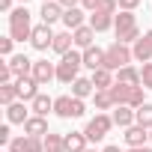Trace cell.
Wrapping results in <instances>:
<instances>
[{"instance_id":"cell-46","label":"cell","mask_w":152,"mask_h":152,"mask_svg":"<svg viewBox=\"0 0 152 152\" xmlns=\"http://www.w3.org/2000/svg\"><path fill=\"white\" fill-rule=\"evenodd\" d=\"M42 3H54V0H42Z\"/></svg>"},{"instance_id":"cell-41","label":"cell","mask_w":152,"mask_h":152,"mask_svg":"<svg viewBox=\"0 0 152 152\" xmlns=\"http://www.w3.org/2000/svg\"><path fill=\"white\" fill-rule=\"evenodd\" d=\"M0 9H3V12H12V0H0Z\"/></svg>"},{"instance_id":"cell-36","label":"cell","mask_w":152,"mask_h":152,"mask_svg":"<svg viewBox=\"0 0 152 152\" xmlns=\"http://www.w3.org/2000/svg\"><path fill=\"white\" fill-rule=\"evenodd\" d=\"M27 152H45V140L42 137H27Z\"/></svg>"},{"instance_id":"cell-42","label":"cell","mask_w":152,"mask_h":152,"mask_svg":"<svg viewBox=\"0 0 152 152\" xmlns=\"http://www.w3.org/2000/svg\"><path fill=\"white\" fill-rule=\"evenodd\" d=\"M125 152H152V146H134V149H125Z\"/></svg>"},{"instance_id":"cell-26","label":"cell","mask_w":152,"mask_h":152,"mask_svg":"<svg viewBox=\"0 0 152 152\" xmlns=\"http://www.w3.org/2000/svg\"><path fill=\"white\" fill-rule=\"evenodd\" d=\"M30 110H33L36 116H48V113L54 110V99H48V96H42V93H39V96L30 102Z\"/></svg>"},{"instance_id":"cell-11","label":"cell","mask_w":152,"mask_h":152,"mask_svg":"<svg viewBox=\"0 0 152 152\" xmlns=\"http://www.w3.org/2000/svg\"><path fill=\"white\" fill-rule=\"evenodd\" d=\"M30 119V110H27V102H15L6 107V122L9 125H24Z\"/></svg>"},{"instance_id":"cell-40","label":"cell","mask_w":152,"mask_h":152,"mask_svg":"<svg viewBox=\"0 0 152 152\" xmlns=\"http://www.w3.org/2000/svg\"><path fill=\"white\" fill-rule=\"evenodd\" d=\"M57 3H60L63 9H75V6H81V0H57Z\"/></svg>"},{"instance_id":"cell-7","label":"cell","mask_w":152,"mask_h":152,"mask_svg":"<svg viewBox=\"0 0 152 152\" xmlns=\"http://www.w3.org/2000/svg\"><path fill=\"white\" fill-rule=\"evenodd\" d=\"M54 36H57V33H54L48 24H36V27H33V36H30V45H33L36 51H48V48L54 45Z\"/></svg>"},{"instance_id":"cell-30","label":"cell","mask_w":152,"mask_h":152,"mask_svg":"<svg viewBox=\"0 0 152 152\" xmlns=\"http://www.w3.org/2000/svg\"><path fill=\"white\" fill-rule=\"evenodd\" d=\"M45 140V152H66V146H63V134H45L42 137Z\"/></svg>"},{"instance_id":"cell-9","label":"cell","mask_w":152,"mask_h":152,"mask_svg":"<svg viewBox=\"0 0 152 152\" xmlns=\"http://www.w3.org/2000/svg\"><path fill=\"white\" fill-rule=\"evenodd\" d=\"M87 143H90V140H87L84 131H69V134H63V146H66V152H87V149H90Z\"/></svg>"},{"instance_id":"cell-23","label":"cell","mask_w":152,"mask_h":152,"mask_svg":"<svg viewBox=\"0 0 152 152\" xmlns=\"http://www.w3.org/2000/svg\"><path fill=\"white\" fill-rule=\"evenodd\" d=\"M137 27V18H134V12H116V18H113V33L119 36V33H128V30H134Z\"/></svg>"},{"instance_id":"cell-35","label":"cell","mask_w":152,"mask_h":152,"mask_svg":"<svg viewBox=\"0 0 152 152\" xmlns=\"http://www.w3.org/2000/svg\"><path fill=\"white\" fill-rule=\"evenodd\" d=\"M12 45H15V39H12V36H3V39H0V54H3L6 60L12 57Z\"/></svg>"},{"instance_id":"cell-48","label":"cell","mask_w":152,"mask_h":152,"mask_svg":"<svg viewBox=\"0 0 152 152\" xmlns=\"http://www.w3.org/2000/svg\"><path fill=\"white\" fill-rule=\"evenodd\" d=\"M87 152H96V149H87Z\"/></svg>"},{"instance_id":"cell-29","label":"cell","mask_w":152,"mask_h":152,"mask_svg":"<svg viewBox=\"0 0 152 152\" xmlns=\"http://www.w3.org/2000/svg\"><path fill=\"white\" fill-rule=\"evenodd\" d=\"M93 102H96V110H102V113H104V110H113V107H116L107 90H96V96H93Z\"/></svg>"},{"instance_id":"cell-12","label":"cell","mask_w":152,"mask_h":152,"mask_svg":"<svg viewBox=\"0 0 152 152\" xmlns=\"http://www.w3.org/2000/svg\"><path fill=\"white\" fill-rule=\"evenodd\" d=\"M24 134L27 137H45V134H51L48 131V116H30L27 122H24Z\"/></svg>"},{"instance_id":"cell-44","label":"cell","mask_w":152,"mask_h":152,"mask_svg":"<svg viewBox=\"0 0 152 152\" xmlns=\"http://www.w3.org/2000/svg\"><path fill=\"white\" fill-rule=\"evenodd\" d=\"M143 39H146V42L152 45V30H146V33H143Z\"/></svg>"},{"instance_id":"cell-22","label":"cell","mask_w":152,"mask_h":152,"mask_svg":"<svg viewBox=\"0 0 152 152\" xmlns=\"http://www.w3.org/2000/svg\"><path fill=\"white\" fill-rule=\"evenodd\" d=\"M75 36V48H81V51H87V48H93V39H96V30L90 27V24H84V27H78L72 33Z\"/></svg>"},{"instance_id":"cell-1","label":"cell","mask_w":152,"mask_h":152,"mask_svg":"<svg viewBox=\"0 0 152 152\" xmlns=\"http://www.w3.org/2000/svg\"><path fill=\"white\" fill-rule=\"evenodd\" d=\"M9 36L15 42H24V39L33 36V15H30L27 6H18V9L9 12Z\"/></svg>"},{"instance_id":"cell-32","label":"cell","mask_w":152,"mask_h":152,"mask_svg":"<svg viewBox=\"0 0 152 152\" xmlns=\"http://www.w3.org/2000/svg\"><path fill=\"white\" fill-rule=\"evenodd\" d=\"M143 104H146V99H143V87H134L131 96H128V107L137 110V107H143Z\"/></svg>"},{"instance_id":"cell-45","label":"cell","mask_w":152,"mask_h":152,"mask_svg":"<svg viewBox=\"0 0 152 152\" xmlns=\"http://www.w3.org/2000/svg\"><path fill=\"white\" fill-rule=\"evenodd\" d=\"M18 3H21V6H27V3H30V0H18Z\"/></svg>"},{"instance_id":"cell-10","label":"cell","mask_w":152,"mask_h":152,"mask_svg":"<svg viewBox=\"0 0 152 152\" xmlns=\"http://www.w3.org/2000/svg\"><path fill=\"white\" fill-rule=\"evenodd\" d=\"M63 15H66V9L57 3V0H54V3H42V9H39V18H42V24H57V21H63Z\"/></svg>"},{"instance_id":"cell-4","label":"cell","mask_w":152,"mask_h":152,"mask_svg":"<svg viewBox=\"0 0 152 152\" xmlns=\"http://www.w3.org/2000/svg\"><path fill=\"white\" fill-rule=\"evenodd\" d=\"M54 113L63 116V119H78L87 113V104L84 99H75V96H57L54 99Z\"/></svg>"},{"instance_id":"cell-20","label":"cell","mask_w":152,"mask_h":152,"mask_svg":"<svg viewBox=\"0 0 152 152\" xmlns=\"http://www.w3.org/2000/svg\"><path fill=\"white\" fill-rule=\"evenodd\" d=\"M90 78H93V87H96V90H110V87L116 84V75H113L110 69H96Z\"/></svg>"},{"instance_id":"cell-18","label":"cell","mask_w":152,"mask_h":152,"mask_svg":"<svg viewBox=\"0 0 152 152\" xmlns=\"http://www.w3.org/2000/svg\"><path fill=\"white\" fill-rule=\"evenodd\" d=\"M113 18H116V15H107V12H90L87 24H90L96 33H104V30H110V27H113Z\"/></svg>"},{"instance_id":"cell-5","label":"cell","mask_w":152,"mask_h":152,"mask_svg":"<svg viewBox=\"0 0 152 152\" xmlns=\"http://www.w3.org/2000/svg\"><path fill=\"white\" fill-rule=\"evenodd\" d=\"M113 128V116L110 113H96L90 122H87V128H84V134H87V140L90 143H99V140H104L107 137V131Z\"/></svg>"},{"instance_id":"cell-27","label":"cell","mask_w":152,"mask_h":152,"mask_svg":"<svg viewBox=\"0 0 152 152\" xmlns=\"http://www.w3.org/2000/svg\"><path fill=\"white\" fill-rule=\"evenodd\" d=\"M0 102H3V107L21 102V96H18V84H0Z\"/></svg>"},{"instance_id":"cell-8","label":"cell","mask_w":152,"mask_h":152,"mask_svg":"<svg viewBox=\"0 0 152 152\" xmlns=\"http://www.w3.org/2000/svg\"><path fill=\"white\" fill-rule=\"evenodd\" d=\"M6 63H9V69H12V75H15V81H18V78H30V75H33V60H30L27 54H12Z\"/></svg>"},{"instance_id":"cell-13","label":"cell","mask_w":152,"mask_h":152,"mask_svg":"<svg viewBox=\"0 0 152 152\" xmlns=\"http://www.w3.org/2000/svg\"><path fill=\"white\" fill-rule=\"evenodd\" d=\"M125 143H128V149H134V146H146V140H149V128H143V125H131V128H125Z\"/></svg>"},{"instance_id":"cell-14","label":"cell","mask_w":152,"mask_h":152,"mask_svg":"<svg viewBox=\"0 0 152 152\" xmlns=\"http://www.w3.org/2000/svg\"><path fill=\"white\" fill-rule=\"evenodd\" d=\"M84 18H90V15H87V9L75 6V9H66V15H63V24H66V30H69V33H75L78 27H84Z\"/></svg>"},{"instance_id":"cell-25","label":"cell","mask_w":152,"mask_h":152,"mask_svg":"<svg viewBox=\"0 0 152 152\" xmlns=\"http://www.w3.org/2000/svg\"><path fill=\"white\" fill-rule=\"evenodd\" d=\"M72 96H75V99H87V96H96L93 78H78V81L72 84Z\"/></svg>"},{"instance_id":"cell-15","label":"cell","mask_w":152,"mask_h":152,"mask_svg":"<svg viewBox=\"0 0 152 152\" xmlns=\"http://www.w3.org/2000/svg\"><path fill=\"white\" fill-rule=\"evenodd\" d=\"M51 51H54V54H60V57H66L69 51H75V36H72L69 30L57 33V36H54V45H51Z\"/></svg>"},{"instance_id":"cell-39","label":"cell","mask_w":152,"mask_h":152,"mask_svg":"<svg viewBox=\"0 0 152 152\" xmlns=\"http://www.w3.org/2000/svg\"><path fill=\"white\" fill-rule=\"evenodd\" d=\"M81 9H87V12H96V9H99V0H81Z\"/></svg>"},{"instance_id":"cell-38","label":"cell","mask_w":152,"mask_h":152,"mask_svg":"<svg viewBox=\"0 0 152 152\" xmlns=\"http://www.w3.org/2000/svg\"><path fill=\"white\" fill-rule=\"evenodd\" d=\"M140 6V0H119V12H134Z\"/></svg>"},{"instance_id":"cell-24","label":"cell","mask_w":152,"mask_h":152,"mask_svg":"<svg viewBox=\"0 0 152 152\" xmlns=\"http://www.w3.org/2000/svg\"><path fill=\"white\" fill-rule=\"evenodd\" d=\"M131 54H134V63H152V45H149L143 36L131 45Z\"/></svg>"},{"instance_id":"cell-28","label":"cell","mask_w":152,"mask_h":152,"mask_svg":"<svg viewBox=\"0 0 152 152\" xmlns=\"http://www.w3.org/2000/svg\"><path fill=\"white\" fill-rule=\"evenodd\" d=\"M131 90L134 87H125V84H113L107 93H110V99H113V104L119 107V104H128V96H131Z\"/></svg>"},{"instance_id":"cell-43","label":"cell","mask_w":152,"mask_h":152,"mask_svg":"<svg viewBox=\"0 0 152 152\" xmlns=\"http://www.w3.org/2000/svg\"><path fill=\"white\" fill-rule=\"evenodd\" d=\"M102 152H122V149H119V146H104Z\"/></svg>"},{"instance_id":"cell-21","label":"cell","mask_w":152,"mask_h":152,"mask_svg":"<svg viewBox=\"0 0 152 152\" xmlns=\"http://www.w3.org/2000/svg\"><path fill=\"white\" fill-rule=\"evenodd\" d=\"M116 84H125V87H143V81H140V69H134V66L119 69V72H116Z\"/></svg>"},{"instance_id":"cell-33","label":"cell","mask_w":152,"mask_h":152,"mask_svg":"<svg viewBox=\"0 0 152 152\" xmlns=\"http://www.w3.org/2000/svg\"><path fill=\"white\" fill-rule=\"evenodd\" d=\"M140 81H143V90H152V63H143V69H140Z\"/></svg>"},{"instance_id":"cell-2","label":"cell","mask_w":152,"mask_h":152,"mask_svg":"<svg viewBox=\"0 0 152 152\" xmlns=\"http://www.w3.org/2000/svg\"><path fill=\"white\" fill-rule=\"evenodd\" d=\"M81 66H84V54L81 51H69L66 57H60V63H57V81L60 84H75L81 78Z\"/></svg>"},{"instance_id":"cell-3","label":"cell","mask_w":152,"mask_h":152,"mask_svg":"<svg viewBox=\"0 0 152 152\" xmlns=\"http://www.w3.org/2000/svg\"><path fill=\"white\" fill-rule=\"evenodd\" d=\"M131 60H134V54H131V48H128V45L113 42L110 48H104V69H110L113 75H116L119 69L131 66Z\"/></svg>"},{"instance_id":"cell-47","label":"cell","mask_w":152,"mask_h":152,"mask_svg":"<svg viewBox=\"0 0 152 152\" xmlns=\"http://www.w3.org/2000/svg\"><path fill=\"white\" fill-rule=\"evenodd\" d=\"M149 140H152V128H149Z\"/></svg>"},{"instance_id":"cell-17","label":"cell","mask_w":152,"mask_h":152,"mask_svg":"<svg viewBox=\"0 0 152 152\" xmlns=\"http://www.w3.org/2000/svg\"><path fill=\"white\" fill-rule=\"evenodd\" d=\"M15 84H18V96H21V102H33V99L39 96V84L33 81V75H30V78H18Z\"/></svg>"},{"instance_id":"cell-19","label":"cell","mask_w":152,"mask_h":152,"mask_svg":"<svg viewBox=\"0 0 152 152\" xmlns=\"http://www.w3.org/2000/svg\"><path fill=\"white\" fill-rule=\"evenodd\" d=\"M84 54V66L90 69V72H96V69H104V51L102 48H87V51H81Z\"/></svg>"},{"instance_id":"cell-37","label":"cell","mask_w":152,"mask_h":152,"mask_svg":"<svg viewBox=\"0 0 152 152\" xmlns=\"http://www.w3.org/2000/svg\"><path fill=\"white\" fill-rule=\"evenodd\" d=\"M12 143V131H9V122L0 125V146H9Z\"/></svg>"},{"instance_id":"cell-31","label":"cell","mask_w":152,"mask_h":152,"mask_svg":"<svg viewBox=\"0 0 152 152\" xmlns=\"http://www.w3.org/2000/svg\"><path fill=\"white\" fill-rule=\"evenodd\" d=\"M134 116H137V125L152 128V102H146L143 107H137V110H134Z\"/></svg>"},{"instance_id":"cell-6","label":"cell","mask_w":152,"mask_h":152,"mask_svg":"<svg viewBox=\"0 0 152 152\" xmlns=\"http://www.w3.org/2000/svg\"><path fill=\"white\" fill-rule=\"evenodd\" d=\"M57 78V66L48 63V60H33V81L39 87H48L51 81Z\"/></svg>"},{"instance_id":"cell-34","label":"cell","mask_w":152,"mask_h":152,"mask_svg":"<svg viewBox=\"0 0 152 152\" xmlns=\"http://www.w3.org/2000/svg\"><path fill=\"white\" fill-rule=\"evenodd\" d=\"M6 152H27V134L24 137H12V143L6 146Z\"/></svg>"},{"instance_id":"cell-16","label":"cell","mask_w":152,"mask_h":152,"mask_svg":"<svg viewBox=\"0 0 152 152\" xmlns=\"http://www.w3.org/2000/svg\"><path fill=\"white\" fill-rule=\"evenodd\" d=\"M113 125H119V128H131L134 122H137V116H134V110L128 107V104H119V107H113Z\"/></svg>"}]
</instances>
